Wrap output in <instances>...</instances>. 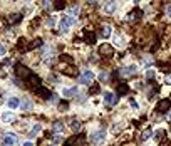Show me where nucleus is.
Listing matches in <instances>:
<instances>
[{
	"label": "nucleus",
	"mask_w": 171,
	"mask_h": 146,
	"mask_svg": "<svg viewBox=\"0 0 171 146\" xmlns=\"http://www.w3.org/2000/svg\"><path fill=\"white\" fill-rule=\"evenodd\" d=\"M59 108H60V111H66V109H67V102L66 101H60L59 102Z\"/></svg>",
	"instance_id": "2f4dec72"
},
{
	"label": "nucleus",
	"mask_w": 171,
	"mask_h": 146,
	"mask_svg": "<svg viewBox=\"0 0 171 146\" xmlns=\"http://www.w3.org/2000/svg\"><path fill=\"white\" fill-rule=\"evenodd\" d=\"M77 92H79V91H77V87H70V89H64L62 94H64V96H67V98H72V96H76V94H77Z\"/></svg>",
	"instance_id": "f3484780"
},
{
	"label": "nucleus",
	"mask_w": 171,
	"mask_h": 146,
	"mask_svg": "<svg viewBox=\"0 0 171 146\" xmlns=\"http://www.w3.org/2000/svg\"><path fill=\"white\" fill-rule=\"evenodd\" d=\"M127 91H129V87H127V84L126 83H121L119 86H117V94H127Z\"/></svg>",
	"instance_id": "a211bd4d"
},
{
	"label": "nucleus",
	"mask_w": 171,
	"mask_h": 146,
	"mask_svg": "<svg viewBox=\"0 0 171 146\" xmlns=\"http://www.w3.org/2000/svg\"><path fill=\"white\" fill-rule=\"evenodd\" d=\"M94 72H91V71H87V72H84L82 76H81V84H91L92 81H94Z\"/></svg>",
	"instance_id": "6e6552de"
},
{
	"label": "nucleus",
	"mask_w": 171,
	"mask_h": 146,
	"mask_svg": "<svg viewBox=\"0 0 171 146\" xmlns=\"http://www.w3.org/2000/svg\"><path fill=\"white\" fill-rule=\"evenodd\" d=\"M104 101L108 106H114L117 102V94H114V92H106L104 94Z\"/></svg>",
	"instance_id": "0eeeda50"
},
{
	"label": "nucleus",
	"mask_w": 171,
	"mask_h": 146,
	"mask_svg": "<svg viewBox=\"0 0 171 146\" xmlns=\"http://www.w3.org/2000/svg\"><path fill=\"white\" fill-rule=\"evenodd\" d=\"M0 54H5V47L3 45H0Z\"/></svg>",
	"instance_id": "58836bf2"
},
{
	"label": "nucleus",
	"mask_w": 171,
	"mask_h": 146,
	"mask_svg": "<svg viewBox=\"0 0 171 146\" xmlns=\"http://www.w3.org/2000/svg\"><path fill=\"white\" fill-rule=\"evenodd\" d=\"M66 74H69V76H77V69H74V67H67L66 71H64Z\"/></svg>",
	"instance_id": "bb28decb"
},
{
	"label": "nucleus",
	"mask_w": 171,
	"mask_h": 146,
	"mask_svg": "<svg viewBox=\"0 0 171 146\" xmlns=\"http://www.w3.org/2000/svg\"><path fill=\"white\" fill-rule=\"evenodd\" d=\"M142 15V10L141 9H134L129 12V15H127V22H136V20H139Z\"/></svg>",
	"instance_id": "423d86ee"
},
{
	"label": "nucleus",
	"mask_w": 171,
	"mask_h": 146,
	"mask_svg": "<svg viewBox=\"0 0 171 146\" xmlns=\"http://www.w3.org/2000/svg\"><path fill=\"white\" fill-rule=\"evenodd\" d=\"M15 74L19 77H30L32 76V72L27 69L25 66H22V64H17V66H15Z\"/></svg>",
	"instance_id": "f03ea898"
},
{
	"label": "nucleus",
	"mask_w": 171,
	"mask_h": 146,
	"mask_svg": "<svg viewBox=\"0 0 171 146\" xmlns=\"http://www.w3.org/2000/svg\"><path fill=\"white\" fill-rule=\"evenodd\" d=\"M84 39H86V42H87V44H94V42H96V35L92 34V32H86V34H84Z\"/></svg>",
	"instance_id": "6ab92c4d"
},
{
	"label": "nucleus",
	"mask_w": 171,
	"mask_h": 146,
	"mask_svg": "<svg viewBox=\"0 0 171 146\" xmlns=\"http://www.w3.org/2000/svg\"><path fill=\"white\" fill-rule=\"evenodd\" d=\"M42 45V39H34V40L30 42V44H28V47H32V49H35V47H40Z\"/></svg>",
	"instance_id": "b1692460"
},
{
	"label": "nucleus",
	"mask_w": 171,
	"mask_h": 146,
	"mask_svg": "<svg viewBox=\"0 0 171 146\" xmlns=\"http://www.w3.org/2000/svg\"><path fill=\"white\" fill-rule=\"evenodd\" d=\"M54 129L55 131H62L64 129V124L60 123V121H55V123H54Z\"/></svg>",
	"instance_id": "c85d7f7f"
},
{
	"label": "nucleus",
	"mask_w": 171,
	"mask_h": 146,
	"mask_svg": "<svg viewBox=\"0 0 171 146\" xmlns=\"http://www.w3.org/2000/svg\"><path fill=\"white\" fill-rule=\"evenodd\" d=\"M99 54L101 56H106V57H109V56H114V47L109 44H102L101 47H99Z\"/></svg>",
	"instance_id": "39448f33"
},
{
	"label": "nucleus",
	"mask_w": 171,
	"mask_h": 146,
	"mask_svg": "<svg viewBox=\"0 0 171 146\" xmlns=\"http://www.w3.org/2000/svg\"><path fill=\"white\" fill-rule=\"evenodd\" d=\"M24 146H34V143H32V141H25V143H24Z\"/></svg>",
	"instance_id": "4c0bfd02"
},
{
	"label": "nucleus",
	"mask_w": 171,
	"mask_h": 146,
	"mask_svg": "<svg viewBox=\"0 0 171 146\" xmlns=\"http://www.w3.org/2000/svg\"><path fill=\"white\" fill-rule=\"evenodd\" d=\"M166 13H168V15L171 17V5H168V7H166Z\"/></svg>",
	"instance_id": "e433bc0d"
},
{
	"label": "nucleus",
	"mask_w": 171,
	"mask_h": 146,
	"mask_svg": "<svg viewBox=\"0 0 171 146\" xmlns=\"http://www.w3.org/2000/svg\"><path fill=\"white\" fill-rule=\"evenodd\" d=\"M111 35V27L109 25H102L101 27V37H109Z\"/></svg>",
	"instance_id": "412c9836"
},
{
	"label": "nucleus",
	"mask_w": 171,
	"mask_h": 146,
	"mask_svg": "<svg viewBox=\"0 0 171 146\" xmlns=\"http://www.w3.org/2000/svg\"><path fill=\"white\" fill-rule=\"evenodd\" d=\"M35 92H37V94L40 96L42 99H51V96H52V92L49 91V89H45V87H42V86L35 89Z\"/></svg>",
	"instance_id": "1a4fd4ad"
},
{
	"label": "nucleus",
	"mask_w": 171,
	"mask_h": 146,
	"mask_svg": "<svg viewBox=\"0 0 171 146\" xmlns=\"http://www.w3.org/2000/svg\"><path fill=\"white\" fill-rule=\"evenodd\" d=\"M81 126H82V124H81L79 121H72V123H70V129L72 131H79Z\"/></svg>",
	"instance_id": "a878e982"
},
{
	"label": "nucleus",
	"mask_w": 171,
	"mask_h": 146,
	"mask_svg": "<svg viewBox=\"0 0 171 146\" xmlns=\"http://www.w3.org/2000/svg\"><path fill=\"white\" fill-rule=\"evenodd\" d=\"M64 7H66V3H64V2H55V3H54V9H55V10H62Z\"/></svg>",
	"instance_id": "c756f323"
},
{
	"label": "nucleus",
	"mask_w": 171,
	"mask_h": 146,
	"mask_svg": "<svg viewBox=\"0 0 171 146\" xmlns=\"http://www.w3.org/2000/svg\"><path fill=\"white\" fill-rule=\"evenodd\" d=\"M96 92H99V86H92L91 91H89V94H96Z\"/></svg>",
	"instance_id": "473e14b6"
},
{
	"label": "nucleus",
	"mask_w": 171,
	"mask_h": 146,
	"mask_svg": "<svg viewBox=\"0 0 171 146\" xmlns=\"http://www.w3.org/2000/svg\"><path fill=\"white\" fill-rule=\"evenodd\" d=\"M20 19H22L20 13H12V15L9 17V22L10 24H17V22H20Z\"/></svg>",
	"instance_id": "4be33fe9"
},
{
	"label": "nucleus",
	"mask_w": 171,
	"mask_h": 146,
	"mask_svg": "<svg viewBox=\"0 0 171 146\" xmlns=\"http://www.w3.org/2000/svg\"><path fill=\"white\" fill-rule=\"evenodd\" d=\"M161 136H163V131H156V134H154V140H161Z\"/></svg>",
	"instance_id": "f704fd0d"
},
{
	"label": "nucleus",
	"mask_w": 171,
	"mask_h": 146,
	"mask_svg": "<svg viewBox=\"0 0 171 146\" xmlns=\"http://www.w3.org/2000/svg\"><path fill=\"white\" fill-rule=\"evenodd\" d=\"M28 83H30V87H34V91H35L37 87H40V79H39L37 76H34V74L28 77Z\"/></svg>",
	"instance_id": "f8f14e48"
},
{
	"label": "nucleus",
	"mask_w": 171,
	"mask_h": 146,
	"mask_svg": "<svg viewBox=\"0 0 171 146\" xmlns=\"http://www.w3.org/2000/svg\"><path fill=\"white\" fill-rule=\"evenodd\" d=\"M2 121L3 123H12V121H15V114H13V113H3Z\"/></svg>",
	"instance_id": "dca6fc26"
},
{
	"label": "nucleus",
	"mask_w": 171,
	"mask_h": 146,
	"mask_svg": "<svg viewBox=\"0 0 171 146\" xmlns=\"http://www.w3.org/2000/svg\"><path fill=\"white\" fill-rule=\"evenodd\" d=\"M116 2H108V3H106V5H104V10H106V12H108V13H112L114 12V10H116Z\"/></svg>",
	"instance_id": "aec40b11"
},
{
	"label": "nucleus",
	"mask_w": 171,
	"mask_h": 146,
	"mask_svg": "<svg viewBox=\"0 0 171 146\" xmlns=\"http://www.w3.org/2000/svg\"><path fill=\"white\" fill-rule=\"evenodd\" d=\"M171 108V102L168 101V99H161V101L156 104V111L158 113H168Z\"/></svg>",
	"instance_id": "7ed1b4c3"
},
{
	"label": "nucleus",
	"mask_w": 171,
	"mask_h": 146,
	"mask_svg": "<svg viewBox=\"0 0 171 146\" xmlns=\"http://www.w3.org/2000/svg\"><path fill=\"white\" fill-rule=\"evenodd\" d=\"M136 66H127V67H124L123 71H121V74H123V76H134V74H136Z\"/></svg>",
	"instance_id": "9b49d317"
},
{
	"label": "nucleus",
	"mask_w": 171,
	"mask_h": 146,
	"mask_svg": "<svg viewBox=\"0 0 171 146\" xmlns=\"http://www.w3.org/2000/svg\"><path fill=\"white\" fill-rule=\"evenodd\" d=\"M60 141H62V136H60V134H55V136H54V143L57 144V143H60Z\"/></svg>",
	"instance_id": "72a5a7b5"
},
{
	"label": "nucleus",
	"mask_w": 171,
	"mask_h": 146,
	"mask_svg": "<svg viewBox=\"0 0 171 146\" xmlns=\"http://www.w3.org/2000/svg\"><path fill=\"white\" fill-rule=\"evenodd\" d=\"M72 141V146H84L86 144V136H76Z\"/></svg>",
	"instance_id": "4468645a"
},
{
	"label": "nucleus",
	"mask_w": 171,
	"mask_h": 146,
	"mask_svg": "<svg viewBox=\"0 0 171 146\" xmlns=\"http://www.w3.org/2000/svg\"><path fill=\"white\" fill-rule=\"evenodd\" d=\"M146 77H148V79L154 77V69H148V72H146Z\"/></svg>",
	"instance_id": "7c9ffc66"
},
{
	"label": "nucleus",
	"mask_w": 171,
	"mask_h": 146,
	"mask_svg": "<svg viewBox=\"0 0 171 146\" xmlns=\"http://www.w3.org/2000/svg\"><path fill=\"white\" fill-rule=\"evenodd\" d=\"M39 131H40V126H39V124H35V126L32 128V131H30V134H28V136H30V138H32V136H35Z\"/></svg>",
	"instance_id": "cd10ccee"
},
{
	"label": "nucleus",
	"mask_w": 171,
	"mask_h": 146,
	"mask_svg": "<svg viewBox=\"0 0 171 146\" xmlns=\"http://www.w3.org/2000/svg\"><path fill=\"white\" fill-rule=\"evenodd\" d=\"M20 108H22L24 111H28V109H32V101H30L28 98L20 99Z\"/></svg>",
	"instance_id": "ddd939ff"
},
{
	"label": "nucleus",
	"mask_w": 171,
	"mask_h": 146,
	"mask_svg": "<svg viewBox=\"0 0 171 146\" xmlns=\"http://www.w3.org/2000/svg\"><path fill=\"white\" fill-rule=\"evenodd\" d=\"M165 83L166 84H171V74H168V76L165 77Z\"/></svg>",
	"instance_id": "c9c22d12"
},
{
	"label": "nucleus",
	"mask_w": 171,
	"mask_h": 146,
	"mask_svg": "<svg viewBox=\"0 0 171 146\" xmlns=\"http://www.w3.org/2000/svg\"><path fill=\"white\" fill-rule=\"evenodd\" d=\"M7 106H9L10 109H15V108H19V106H20V101L17 98H10L9 101H7Z\"/></svg>",
	"instance_id": "2eb2a0df"
},
{
	"label": "nucleus",
	"mask_w": 171,
	"mask_h": 146,
	"mask_svg": "<svg viewBox=\"0 0 171 146\" xmlns=\"http://www.w3.org/2000/svg\"><path fill=\"white\" fill-rule=\"evenodd\" d=\"M151 134H153V129H149V128H148V129H144V131L141 133V141L149 140V136H151Z\"/></svg>",
	"instance_id": "5701e85b"
},
{
	"label": "nucleus",
	"mask_w": 171,
	"mask_h": 146,
	"mask_svg": "<svg viewBox=\"0 0 171 146\" xmlns=\"http://www.w3.org/2000/svg\"><path fill=\"white\" fill-rule=\"evenodd\" d=\"M104 131H97V133H94L92 134V141H94L96 144H102L104 143Z\"/></svg>",
	"instance_id": "9d476101"
},
{
	"label": "nucleus",
	"mask_w": 171,
	"mask_h": 146,
	"mask_svg": "<svg viewBox=\"0 0 171 146\" xmlns=\"http://www.w3.org/2000/svg\"><path fill=\"white\" fill-rule=\"evenodd\" d=\"M19 141V138L15 136L13 133H7V134H3V146H13Z\"/></svg>",
	"instance_id": "20e7f679"
},
{
	"label": "nucleus",
	"mask_w": 171,
	"mask_h": 146,
	"mask_svg": "<svg viewBox=\"0 0 171 146\" xmlns=\"http://www.w3.org/2000/svg\"><path fill=\"white\" fill-rule=\"evenodd\" d=\"M72 25H74V17H70V15H64L62 19H60V22H59L60 32H67Z\"/></svg>",
	"instance_id": "f257e3e1"
},
{
	"label": "nucleus",
	"mask_w": 171,
	"mask_h": 146,
	"mask_svg": "<svg viewBox=\"0 0 171 146\" xmlns=\"http://www.w3.org/2000/svg\"><path fill=\"white\" fill-rule=\"evenodd\" d=\"M17 49H20V51H25L27 49V42H25V39H19V44H17Z\"/></svg>",
	"instance_id": "393cba45"
}]
</instances>
